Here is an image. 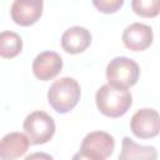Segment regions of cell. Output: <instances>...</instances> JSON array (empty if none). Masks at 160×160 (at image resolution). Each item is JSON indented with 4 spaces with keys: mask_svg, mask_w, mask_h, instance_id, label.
Instances as JSON below:
<instances>
[{
    "mask_svg": "<svg viewBox=\"0 0 160 160\" xmlns=\"http://www.w3.org/2000/svg\"><path fill=\"white\" fill-rule=\"evenodd\" d=\"M95 102L98 110L102 115L109 118H120L130 109L132 96L128 89L104 84L96 91Z\"/></svg>",
    "mask_w": 160,
    "mask_h": 160,
    "instance_id": "cell-1",
    "label": "cell"
},
{
    "mask_svg": "<svg viewBox=\"0 0 160 160\" xmlns=\"http://www.w3.org/2000/svg\"><path fill=\"white\" fill-rule=\"evenodd\" d=\"M22 50V39L14 31H1L0 34V55L4 59H12Z\"/></svg>",
    "mask_w": 160,
    "mask_h": 160,
    "instance_id": "cell-13",
    "label": "cell"
},
{
    "mask_svg": "<svg viewBox=\"0 0 160 160\" xmlns=\"http://www.w3.org/2000/svg\"><path fill=\"white\" fill-rule=\"evenodd\" d=\"M131 132L139 139H151L160 134V114L150 108L139 109L130 120Z\"/></svg>",
    "mask_w": 160,
    "mask_h": 160,
    "instance_id": "cell-6",
    "label": "cell"
},
{
    "mask_svg": "<svg viewBox=\"0 0 160 160\" xmlns=\"http://www.w3.org/2000/svg\"><path fill=\"white\" fill-rule=\"evenodd\" d=\"M154 40L152 29L142 22H132L122 32V42L131 51L146 50Z\"/></svg>",
    "mask_w": 160,
    "mask_h": 160,
    "instance_id": "cell-8",
    "label": "cell"
},
{
    "mask_svg": "<svg viewBox=\"0 0 160 160\" xmlns=\"http://www.w3.org/2000/svg\"><path fill=\"white\" fill-rule=\"evenodd\" d=\"M115 149L114 138L105 131H91L81 141L80 152L94 160L108 159Z\"/></svg>",
    "mask_w": 160,
    "mask_h": 160,
    "instance_id": "cell-5",
    "label": "cell"
},
{
    "mask_svg": "<svg viewBox=\"0 0 160 160\" xmlns=\"http://www.w3.org/2000/svg\"><path fill=\"white\" fill-rule=\"evenodd\" d=\"M22 128L32 145H41L50 141L56 130L54 119L42 110L30 112L25 118Z\"/></svg>",
    "mask_w": 160,
    "mask_h": 160,
    "instance_id": "cell-4",
    "label": "cell"
},
{
    "mask_svg": "<svg viewBox=\"0 0 160 160\" xmlns=\"http://www.w3.org/2000/svg\"><path fill=\"white\" fill-rule=\"evenodd\" d=\"M24 160H54V158L50 154H46L42 151H36V152L28 155Z\"/></svg>",
    "mask_w": 160,
    "mask_h": 160,
    "instance_id": "cell-16",
    "label": "cell"
},
{
    "mask_svg": "<svg viewBox=\"0 0 160 160\" xmlns=\"http://www.w3.org/2000/svg\"><path fill=\"white\" fill-rule=\"evenodd\" d=\"M158 150L150 145H140L125 136L121 141V151L118 160H156Z\"/></svg>",
    "mask_w": 160,
    "mask_h": 160,
    "instance_id": "cell-12",
    "label": "cell"
},
{
    "mask_svg": "<svg viewBox=\"0 0 160 160\" xmlns=\"http://www.w3.org/2000/svg\"><path fill=\"white\" fill-rule=\"evenodd\" d=\"M91 44V34L86 28L71 26L61 35V48L68 54L76 55L84 52Z\"/></svg>",
    "mask_w": 160,
    "mask_h": 160,
    "instance_id": "cell-10",
    "label": "cell"
},
{
    "mask_svg": "<svg viewBox=\"0 0 160 160\" xmlns=\"http://www.w3.org/2000/svg\"><path fill=\"white\" fill-rule=\"evenodd\" d=\"M71 160H94V159L88 158V156H85L84 154H81V152L79 151V152H76V154L72 156V159H71Z\"/></svg>",
    "mask_w": 160,
    "mask_h": 160,
    "instance_id": "cell-17",
    "label": "cell"
},
{
    "mask_svg": "<svg viewBox=\"0 0 160 160\" xmlns=\"http://www.w3.org/2000/svg\"><path fill=\"white\" fill-rule=\"evenodd\" d=\"M81 96L79 82L69 76L55 80L48 90V101L59 114H66L72 110Z\"/></svg>",
    "mask_w": 160,
    "mask_h": 160,
    "instance_id": "cell-2",
    "label": "cell"
},
{
    "mask_svg": "<svg viewBox=\"0 0 160 160\" xmlns=\"http://www.w3.org/2000/svg\"><path fill=\"white\" fill-rule=\"evenodd\" d=\"M42 8L41 0H15L10 8V15L15 24L30 26L41 18Z\"/></svg>",
    "mask_w": 160,
    "mask_h": 160,
    "instance_id": "cell-7",
    "label": "cell"
},
{
    "mask_svg": "<svg viewBox=\"0 0 160 160\" xmlns=\"http://www.w3.org/2000/svg\"><path fill=\"white\" fill-rule=\"evenodd\" d=\"M92 5L104 14H112L116 12L122 5V0H94Z\"/></svg>",
    "mask_w": 160,
    "mask_h": 160,
    "instance_id": "cell-15",
    "label": "cell"
},
{
    "mask_svg": "<svg viewBox=\"0 0 160 160\" xmlns=\"http://www.w3.org/2000/svg\"><path fill=\"white\" fill-rule=\"evenodd\" d=\"M30 145V140L28 135L12 131L6 134L1 139L0 144V156L1 160H16L20 156H22Z\"/></svg>",
    "mask_w": 160,
    "mask_h": 160,
    "instance_id": "cell-11",
    "label": "cell"
},
{
    "mask_svg": "<svg viewBox=\"0 0 160 160\" xmlns=\"http://www.w3.org/2000/svg\"><path fill=\"white\" fill-rule=\"evenodd\" d=\"M140 75V68L136 61L126 56H116L106 66V80L108 84L129 89L134 86Z\"/></svg>",
    "mask_w": 160,
    "mask_h": 160,
    "instance_id": "cell-3",
    "label": "cell"
},
{
    "mask_svg": "<svg viewBox=\"0 0 160 160\" xmlns=\"http://www.w3.org/2000/svg\"><path fill=\"white\" fill-rule=\"evenodd\" d=\"M32 74L41 81L54 79L62 69V59L55 51H42L38 54L31 65Z\"/></svg>",
    "mask_w": 160,
    "mask_h": 160,
    "instance_id": "cell-9",
    "label": "cell"
},
{
    "mask_svg": "<svg viewBox=\"0 0 160 160\" xmlns=\"http://www.w3.org/2000/svg\"><path fill=\"white\" fill-rule=\"evenodd\" d=\"M132 11L142 18H155L160 14V0H132Z\"/></svg>",
    "mask_w": 160,
    "mask_h": 160,
    "instance_id": "cell-14",
    "label": "cell"
}]
</instances>
